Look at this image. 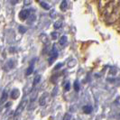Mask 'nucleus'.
Wrapping results in <instances>:
<instances>
[{
	"label": "nucleus",
	"mask_w": 120,
	"mask_h": 120,
	"mask_svg": "<svg viewBox=\"0 0 120 120\" xmlns=\"http://www.w3.org/2000/svg\"><path fill=\"white\" fill-rule=\"evenodd\" d=\"M120 6V0H112V2H110L108 6H106V8L103 10V15L108 17L111 13L114 11L115 9H116L117 7Z\"/></svg>",
	"instance_id": "f257e3e1"
},
{
	"label": "nucleus",
	"mask_w": 120,
	"mask_h": 120,
	"mask_svg": "<svg viewBox=\"0 0 120 120\" xmlns=\"http://www.w3.org/2000/svg\"><path fill=\"white\" fill-rule=\"evenodd\" d=\"M120 18V6L115 9L108 17H107V23L108 24H113L116 21H117Z\"/></svg>",
	"instance_id": "f03ea898"
},
{
	"label": "nucleus",
	"mask_w": 120,
	"mask_h": 120,
	"mask_svg": "<svg viewBox=\"0 0 120 120\" xmlns=\"http://www.w3.org/2000/svg\"><path fill=\"white\" fill-rule=\"evenodd\" d=\"M27 104H28V101H27V100H24V101H22V102L19 104V106L17 107V108L15 109L14 116H17L18 115L21 114V113L24 111V109L25 108V107H26V105H27Z\"/></svg>",
	"instance_id": "7ed1b4c3"
},
{
	"label": "nucleus",
	"mask_w": 120,
	"mask_h": 120,
	"mask_svg": "<svg viewBox=\"0 0 120 120\" xmlns=\"http://www.w3.org/2000/svg\"><path fill=\"white\" fill-rule=\"evenodd\" d=\"M58 58V51L56 50L55 48V45L53 46V48L52 50V52H51V54H50V58H49V64L50 65H52V63H53L55 60Z\"/></svg>",
	"instance_id": "20e7f679"
},
{
	"label": "nucleus",
	"mask_w": 120,
	"mask_h": 120,
	"mask_svg": "<svg viewBox=\"0 0 120 120\" xmlns=\"http://www.w3.org/2000/svg\"><path fill=\"white\" fill-rule=\"evenodd\" d=\"M110 2H112V0H98V8L100 10H104Z\"/></svg>",
	"instance_id": "39448f33"
},
{
	"label": "nucleus",
	"mask_w": 120,
	"mask_h": 120,
	"mask_svg": "<svg viewBox=\"0 0 120 120\" xmlns=\"http://www.w3.org/2000/svg\"><path fill=\"white\" fill-rule=\"evenodd\" d=\"M15 65V60H9L8 61H6V66H5V70H7V71H9V70H12L14 69V67Z\"/></svg>",
	"instance_id": "423d86ee"
},
{
	"label": "nucleus",
	"mask_w": 120,
	"mask_h": 120,
	"mask_svg": "<svg viewBox=\"0 0 120 120\" xmlns=\"http://www.w3.org/2000/svg\"><path fill=\"white\" fill-rule=\"evenodd\" d=\"M29 11L28 10H22L21 12L19 13V17L21 20H25V19H27L28 16H29Z\"/></svg>",
	"instance_id": "0eeeda50"
},
{
	"label": "nucleus",
	"mask_w": 120,
	"mask_h": 120,
	"mask_svg": "<svg viewBox=\"0 0 120 120\" xmlns=\"http://www.w3.org/2000/svg\"><path fill=\"white\" fill-rule=\"evenodd\" d=\"M19 96H20V91H19V90L15 89V90H12V92H11V98H12L13 99H16V98H19Z\"/></svg>",
	"instance_id": "6e6552de"
},
{
	"label": "nucleus",
	"mask_w": 120,
	"mask_h": 120,
	"mask_svg": "<svg viewBox=\"0 0 120 120\" xmlns=\"http://www.w3.org/2000/svg\"><path fill=\"white\" fill-rule=\"evenodd\" d=\"M93 110V108L91 105H86L84 108H83V111H84L85 114H90Z\"/></svg>",
	"instance_id": "1a4fd4ad"
},
{
	"label": "nucleus",
	"mask_w": 120,
	"mask_h": 120,
	"mask_svg": "<svg viewBox=\"0 0 120 120\" xmlns=\"http://www.w3.org/2000/svg\"><path fill=\"white\" fill-rule=\"evenodd\" d=\"M67 42H68V38H67V36H65V35L61 36L60 38V40H59V43H60L61 46L65 45L67 43Z\"/></svg>",
	"instance_id": "9d476101"
},
{
	"label": "nucleus",
	"mask_w": 120,
	"mask_h": 120,
	"mask_svg": "<svg viewBox=\"0 0 120 120\" xmlns=\"http://www.w3.org/2000/svg\"><path fill=\"white\" fill-rule=\"evenodd\" d=\"M34 60L32 61V63H31V65L28 67V69H27V71H26V75L28 76V75H31L33 71H34Z\"/></svg>",
	"instance_id": "9b49d317"
},
{
	"label": "nucleus",
	"mask_w": 120,
	"mask_h": 120,
	"mask_svg": "<svg viewBox=\"0 0 120 120\" xmlns=\"http://www.w3.org/2000/svg\"><path fill=\"white\" fill-rule=\"evenodd\" d=\"M7 97H8V94H7V90H5L3 91V93H2V96H1V103H4L5 101L6 100V98H7Z\"/></svg>",
	"instance_id": "f8f14e48"
},
{
	"label": "nucleus",
	"mask_w": 120,
	"mask_h": 120,
	"mask_svg": "<svg viewBox=\"0 0 120 120\" xmlns=\"http://www.w3.org/2000/svg\"><path fill=\"white\" fill-rule=\"evenodd\" d=\"M68 7V3H67L66 0H62V2L60 3V8L61 9V11H65Z\"/></svg>",
	"instance_id": "ddd939ff"
},
{
	"label": "nucleus",
	"mask_w": 120,
	"mask_h": 120,
	"mask_svg": "<svg viewBox=\"0 0 120 120\" xmlns=\"http://www.w3.org/2000/svg\"><path fill=\"white\" fill-rule=\"evenodd\" d=\"M46 96H47V94H44L43 96L41 97V98H40V100H39L40 106H44V105L46 104Z\"/></svg>",
	"instance_id": "4468645a"
},
{
	"label": "nucleus",
	"mask_w": 120,
	"mask_h": 120,
	"mask_svg": "<svg viewBox=\"0 0 120 120\" xmlns=\"http://www.w3.org/2000/svg\"><path fill=\"white\" fill-rule=\"evenodd\" d=\"M35 18H36V16L34 14H29V16H28L27 19H28V22H29L30 24H32L33 22L35 21Z\"/></svg>",
	"instance_id": "2eb2a0df"
},
{
	"label": "nucleus",
	"mask_w": 120,
	"mask_h": 120,
	"mask_svg": "<svg viewBox=\"0 0 120 120\" xmlns=\"http://www.w3.org/2000/svg\"><path fill=\"white\" fill-rule=\"evenodd\" d=\"M59 36H60V34H59V33H57V32H52V33L51 34V37H52V40H56V39H58V38H59Z\"/></svg>",
	"instance_id": "dca6fc26"
},
{
	"label": "nucleus",
	"mask_w": 120,
	"mask_h": 120,
	"mask_svg": "<svg viewBox=\"0 0 120 120\" xmlns=\"http://www.w3.org/2000/svg\"><path fill=\"white\" fill-rule=\"evenodd\" d=\"M40 80H41V76H40V75L35 76V78L34 79V86H35V85L38 84V83L40 82Z\"/></svg>",
	"instance_id": "f3484780"
},
{
	"label": "nucleus",
	"mask_w": 120,
	"mask_h": 120,
	"mask_svg": "<svg viewBox=\"0 0 120 120\" xmlns=\"http://www.w3.org/2000/svg\"><path fill=\"white\" fill-rule=\"evenodd\" d=\"M40 37H41V40H42V42H44V43H47V42H48V37L45 35L44 34H41Z\"/></svg>",
	"instance_id": "a211bd4d"
},
{
	"label": "nucleus",
	"mask_w": 120,
	"mask_h": 120,
	"mask_svg": "<svg viewBox=\"0 0 120 120\" xmlns=\"http://www.w3.org/2000/svg\"><path fill=\"white\" fill-rule=\"evenodd\" d=\"M53 26L55 29H60V27L62 26V23H61V22H56V23L54 24Z\"/></svg>",
	"instance_id": "6ab92c4d"
},
{
	"label": "nucleus",
	"mask_w": 120,
	"mask_h": 120,
	"mask_svg": "<svg viewBox=\"0 0 120 120\" xmlns=\"http://www.w3.org/2000/svg\"><path fill=\"white\" fill-rule=\"evenodd\" d=\"M41 6H42L45 10H49V9H50V6H49L47 3H45V2H42V3H41Z\"/></svg>",
	"instance_id": "aec40b11"
},
{
	"label": "nucleus",
	"mask_w": 120,
	"mask_h": 120,
	"mask_svg": "<svg viewBox=\"0 0 120 120\" xmlns=\"http://www.w3.org/2000/svg\"><path fill=\"white\" fill-rule=\"evenodd\" d=\"M71 115L69 114V113H66V114L64 115V116H63V120H71Z\"/></svg>",
	"instance_id": "412c9836"
},
{
	"label": "nucleus",
	"mask_w": 120,
	"mask_h": 120,
	"mask_svg": "<svg viewBox=\"0 0 120 120\" xmlns=\"http://www.w3.org/2000/svg\"><path fill=\"white\" fill-rule=\"evenodd\" d=\"M76 65V60H70L69 62H68V67H74Z\"/></svg>",
	"instance_id": "4be33fe9"
},
{
	"label": "nucleus",
	"mask_w": 120,
	"mask_h": 120,
	"mask_svg": "<svg viewBox=\"0 0 120 120\" xmlns=\"http://www.w3.org/2000/svg\"><path fill=\"white\" fill-rule=\"evenodd\" d=\"M73 88H74V90H76V91H79V85L78 81H75V82H74Z\"/></svg>",
	"instance_id": "5701e85b"
},
{
	"label": "nucleus",
	"mask_w": 120,
	"mask_h": 120,
	"mask_svg": "<svg viewBox=\"0 0 120 120\" xmlns=\"http://www.w3.org/2000/svg\"><path fill=\"white\" fill-rule=\"evenodd\" d=\"M70 88H71V83H70V82H66V84L64 86L65 91H69V90H70Z\"/></svg>",
	"instance_id": "b1692460"
},
{
	"label": "nucleus",
	"mask_w": 120,
	"mask_h": 120,
	"mask_svg": "<svg viewBox=\"0 0 120 120\" xmlns=\"http://www.w3.org/2000/svg\"><path fill=\"white\" fill-rule=\"evenodd\" d=\"M19 32L22 33V34H24L26 32V29L24 28V26H19Z\"/></svg>",
	"instance_id": "393cba45"
},
{
	"label": "nucleus",
	"mask_w": 120,
	"mask_h": 120,
	"mask_svg": "<svg viewBox=\"0 0 120 120\" xmlns=\"http://www.w3.org/2000/svg\"><path fill=\"white\" fill-rule=\"evenodd\" d=\"M61 66H62V63H59L58 65H56V67H55V70H58V69H60Z\"/></svg>",
	"instance_id": "a878e982"
},
{
	"label": "nucleus",
	"mask_w": 120,
	"mask_h": 120,
	"mask_svg": "<svg viewBox=\"0 0 120 120\" xmlns=\"http://www.w3.org/2000/svg\"><path fill=\"white\" fill-rule=\"evenodd\" d=\"M11 105H12V103H11V102H8V103H7V105H6V107H10Z\"/></svg>",
	"instance_id": "bb28decb"
},
{
	"label": "nucleus",
	"mask_w": 120,
	"mask_h": 120,
	"mask_svg": "<svg viewBox=\"0 0 120 120\" xmlns=\"http://www.w3.org/2000/svg\"><path fill=\"white\" fill-rule=\"evenodd\" d=\"M118 103H120V97H118V98H117V100H116Z\"/></svg>",
	"instance_id": "cd10ccee"
},
{
	"label": "nucleus",
	"mask_w": 120,
	"mask_h": 120,
	"mask_svg": "<svg viewBox=\"0 0 120 120\" xmlns=\"http://www.w3.org/2000/svg\"><path fill=\"white\" fill-rule=\"evenodd\" d=\"M17 1H18V2H19V1H21V0H17Z\"/></svg>",
	"instance_id": "c85d7f7f"
},
{
	"label": "nucleus",
	"mask_w": 120,
	"mask_h": 120,
	"mask_svg": "<svg viewBox=\"0 0 120 120\" xmlns=\"http://www.w3.org/2000/svg\"><path fill=\"white\" fill-rule=\"evenodd\" d=\"M96 1H98V0H96Z\"/></svg>",
	"instance_id": "c756f323"
}]
</instances>
